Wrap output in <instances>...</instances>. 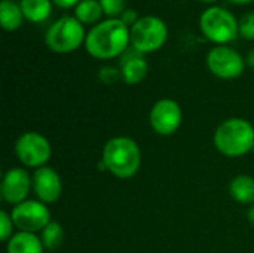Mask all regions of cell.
Returning <instances> with one entry per match:
<instances>
[{
  "mask_svg": "<svg viewBox=\"0 0 254 253\" xmlns=\"http://www.w3.org/2000/svg\"><path fill=\"white\" fill-rule=\"evenodd\" d=\"M33 192L43 204H54L60 200L63 192V182L60 174L49 166L36 169L33 176Z\"/></svg>",
  "mask_w": 254,
  "mask_h": 253,
  "instance_id": "7c38bea8",
  "label": "cell"
},
{
  "mask_svg": "<svg viewBox=\"0 0 254 253\" xmlns=\"http://www.w3.org/2000/svg\"><path fill=\"white\" fill-rule=\"evenodd\" d=\"M82 0H52V3L61 9H71V7H76Z\"/></svg>",
  "mask_w": 254,
  "mask_h": 253,
  "instance_id": "d4e9b609",
  "label": "cell"
},
{
  "mask_svg": "<svg viewBox=\"0 0 254 253\" xmlns=\"http://www.w3.org/2000/svg\"><path fill=\"white\" fill-rule=\"evenodd\" d=\"M247 221L250 222V225L254 228V204L253 206H250V209H249V212H247Z\"/></svg>",
  "mask_w": 254,
  "mask_h": 253,
  "instance_id": "4316f807",
  "label": "cell"
},
{
  "mask_svg": "<svg viewBox=\"0 0 254 253\" xmlns=\"http://www.w3.org/2000/svg\"><path fill=\"white\" fill-rule=\"evenodd\" d=\"M52 253H60V252H52Z\"/></svg>",
  "mask_w": 254,
  "mask_h": 253,
  "instance_id": "f546056e",
  "label": "cell"
},
{
  "mask_svg": "<svg viewBox=\"0 0 254 253\" xmlns=\"http://www.w3.org/2000/svg\"><path fill=\"white\" fill-rule=\"evenodd\" d=\"M98 1L103 7L104 15L109 18H119L122 12L127 9L125 0H98Z\"/></svg>",
  "mask_w": 254,
  "mask_h": 253,
  "instance_id": "ffe728a7",
  "label": "cell"
},
{
  "mask_svg": "<svg viewBox=\"0 0 254 253\" xmlns=\"http://www.w3.org/2000/svg\"><path fill=\"white\" fill-rule=\"evenodd\" d=\"M101 161L104 169L119 180L132 179L141 167V149L138 143L127 136L112 137L106 142Z\"/></svg>",
  "mask_w": 254,
  "mask_h": 253,
  "instance_id": "7a4b0ae2",
  "label": "cell"
},
{
  "mask_svg": "<svg viewBox=\"0 0 254 253\" xmlns=\"http://www.w3.org/2000/svg\"><path fill=\"white\" fill-rule=\"evenodd\" d=\"M45 246L34 233H15L6 243V253H43Z\"/></svg>",
  "mask_w": 254,
  "mask_h": 253,
  "instance_id": "5bb4252c",
  "label": "cell"
},
{
  "mask_svg": "<svg viewBox=\"0 0 254 253\" xmlns=\"http://www.w3.org/2000/svg\"><path fill=\"white\" fill-rule=\"evenodd\" d=\"M214 148L228 158H238L254 148V127L244 118L225 119L214 131Z\"/></svg>",
  "mask_w": 254,
  "mask_h": 253,
  "instance_id": "3957f363",
  "label": "cell"
},
{
  "mask_svg": "<svg viewBox=\"0 0 254 253\" xmlns=\"http://www.w3.org/2000/svg\"><path fill=\"white\" fill-rule=\"evenodd\" d=\"M33 191V180L27 170L21 167L9 169L0 185V194L3 201H6L10 206H18L24 201H27L28 194Z\"/></svg>",
  "mask_w": 254,
  "mask_h": 253,
  "instance_id": "8fae6325",
  "label": "cell"
},
{
  "mask_svg": "<svg viewBox=\"0 0 254 253\" xmlns=\"http://www.w3.org/2000/svg\"><path fill=\"white\" fill-rule=\"evenodd\" d=\"M19 6L30 22H43L52 13V0H21Z\"/></svg>",
  "mask_w": 254,
  "mask_h": 253,
  "instance_id": "2e32d148",
  "label": "cell"
},
{
  "mask_svg": "<svg viewBox=\"0 0 254 253\" xmlns=\"http://www.w3.org/2000/svg\"><path fill=\"white\" fill-rule=\"evenodd\" d=\"M207 67L214 76L231 81L243 75L246 60L237 49L228 45H216L207 54Z\"/></svg>",
  "mask_w": 254,
  "mask_h": 253,
  "instance_id": "ba28073f",
  "label": "cell"
},
{
  "mask_svg": "<svg viewBox=\"0 0 254 253\" xmlns=\"http://www.w3.org/2000/svg\"><path fill=\"white\" fill-rule=\"evenodd\" d=\"M122 81L128 85H137L140 84L149 73V63L144 58V54L138 52L137 49H127L121 55V64H119Z\"/></svg>",
  "mask_w": 254,
  "mask_h": 253,
  "instance_id": "4fadbf2b",
  "label": "cell"
},
{
  "mask_svg": "<svg viewBox=\"0 0 254 253\" xmlns=\"http://www.w3.org/2000/svg\"><path fill=\"white\" fill-rule=\"evenodd\" d=\"M246 64H247L249 67L254 69V48L249 51V54H247V57H246Z\"/></svg>",
  "mask_w": 254,
  "mask_h": 253,
  "instance_id": "484cf974",
  "label": "cell"
},
{
  "mask_svg": "<svg viewBox=\"0 0 254 253\" xmlns=\"http://www.w3.org/2000/svg\"><path fill=\"white\" fill-rule=\"evenodd\" d=\"M228 1H231L234 4H249V3H252L254 0H228Z\"/></svg>",
  "mask_w": 254,
  "mask_h": 253,
  "instance_id": "83f0119b",
  "label": "cell"
},
{
  "mask_svg": "<svg viewBox=\"0 0 254 253\" xmlns=\"http://www.w3.org/2000/svg\"><path fill=\"white\" fill-rule=\"evenodd\" d=\"M199 28L210 42L226 45L238 37L240 21L231 10L220 6H213L201 13Z\"/></svg>",
  "mask_w": 254,
  "mask_h": 253,
  "instance_id": "277c9868",
  "label": "cell"
},
{
  "mask_svg": "<svg viewBox=\"0 0 254 253\" xmlns=\"http://www.w3.org/2000/svg\"><path fill=\"white\" fill-rule=\"evenodd\" d=\"M98 78L104 84H113V82H116L122 76H121V70L119 69H116L113 66H103L98 70Z\"/></svg>",
  "mask_w": 254,
  "mask_h": 253,
  "instance_id": "603a6c76",
  "label": "cell"
},
{
  "mask_svg": "<svg viewBox=\"0 0 254 253\" xmlns=\"http://www.w3.org/2000/svg\"><path fill=\"white\" fill-rule=\"evenodd\" d=\"M12 221L18 231L40 233L51 222V212L46 204L39 200H27L12 207Z\"/></svg>",
  "mask_w": 254,
  "mask_h": 253,
  "instance_id": "9c48e42d",
  "label": "cell"
},
{
  "mask_svg": "<svg viewBox=\"0 0 254 253\" xmlns=\"http://www.w3.org/2000/svg\"><path fill=\"white\" fill-rule=\"evenodd\" d=\"M104 15L103 7L98 0H82L74 7V16L85 24H98L101 16Z\"/></svg>",
  "mask_w": 254,
  "mask_h": 253,
  "instance_id": "ac0fdd59",
  "label": "cell"
},
{
  "mask_svg": "<svg viewBox=\"0 0 254 253\" xmlns=\"http://www.w3.org/2000/svg\"><path fill=\"white\" fill-rule=\"evenodd\" d=\"M229 194L240 204H254V179L247 174L235 176L229 183Z\"/></svg>",
  "mask_w": 254,
  "mask_h": 253,
  "instance_id": "9a60e30c",
  "label": "cell"
},
{
  "mask_svg": "<svg viewBox=\"0 0 254 253\" xmlns=\"http://www.w3.org/2000/svg\"><path fill=\"white\" fill-rule=\"evenodd\" d=\"M183 121V113L180 104L173 98L158 100L149 113V124L152 130L159 136L174 134Z\"/></svg>",
  "mask_w": 254,
  "mask_h": 253,
  "instance_id": "30bf717a",
  "label": "cell"
},
{
  "mask_svg": "<svg viewBox=\"0 0 254 253\" xmlns=\"http://www.w3.org/2000/svg\"><path fill=\"white\" fill-rule=\"evenodd\" d=\"M140 19V16H138V13H137V10H134V9H125L124 12H122V15H121V21L124 22V24H127L129 28L137 22Z\"/></svg>",
  "mask_w": 254,
  "mask_h": 253,
  "instance_id": "cb8c5ba5",
  "label": "cell"
},
{
  "mask_svg": "<svg viewBox=\"0 0 254 253\" xmlns=\"http://www.w3.org/2000/svg\"><path fill=\"white\" fill-rule=\"evenodd\" d=\"M131 43V28L121 18H109L95 24L85 39L88 54L97 60L121 57Z\"/></svg>",
  "mask_w": 254,
  "mask_h": 253,
  "instance_id": "6da1fadb",
  "label": "cell"
},
{
  "mask_svg": "<svg viewBox=\"0 0 254 253\" xmlns=\"http://www.w3.org/2000/svg\"><path fill=\"white\" fill-rule=\"evenodd\" d=\"M198 1H201V3H207V4H210V3H214L216 0H198Z\"/></svg>",
  "mask_w": 254,
  "mask_h": 253,
  "instance_id": "f1b7e54d",
  "label": "cell"
},
{
  "mask_svg": "<svg viewBox=\"0 0 254 253\" xmlns=\"http://www.w3.org/2000/svg\"><path fill=\"white\" fill-rule=\"evenodd\" d=\"M86 31L83 24L71 15L61 16L51 24L45 33L46 46L57 54H68L85 43Z\"/></svg>",
  "mask_w": 254,
  "mask_h": 253,
  "instance_id": "5b68a950",
  "label": "cell"
},
{
  "mask_svg": "<svg viewBox=\"0 0 254 253\" xmlns=\"http://www.w3.org/2000/svg\"><path fill=\"white\" fill-rule=\"evenodd\" d=\"M24 13L18 3L13 0H1L0 1V22L1 27L7 31H15L22 25Z\"/></svg>",
  "mask_w": 254,
  "mask_h": 253,
  "instance_id": "e0dca14e",
  "label": "cell"
},
{
  "mask_svg": "<svg viewBox=\"0 0 254 253\" xmlns=\"http://www.w3.org/2000/svg\"><path fill=\"white\" fill-rule=\"evenodd\" d=\"M240 36L247 40H254V12H249L240 19Z\"/></svg>",
  "mask_w": 254,
  "mask_h": 253,
  "instance_id": "7402d4cb",
  "label": "cell"
},
{
  "mask_svg": "<svg viewBox=\"0 0 254 253\" xmlns=\"http://www.w3.org/2000/svg\"><path fill=\"white\" fill-rule=\"evenodd\" d=\"M15 154L19 163L28 169H40L52 155L49 140L37 131H25L15 142Z\"/></svg>",
  "mask_w": 254,
  "mask_h": 253,
  "instance_id": "52a82bcc",
  "label": "cell"
},
{
  "mask_svg": "<svg viewBox=\"0 0 254 253\" xmlns=\"http://www.w3.org/2000/svg\"><path fill=\"white\" fill-rule=\"evenodd\" d=\"M13 230H15V224L12 221L10 213L1 210L0 212V236H1V240L7 243L9 239L15 234Z\"/></svg>",
  "mask_w": 254,
  "mask_h": 253,
  "instance_id": "44dd1931",
  "label": "cell"
},
{
  "mask_svg": "<svg viewBox=\"0 0 254 253\" xmlns=\"http://www.w3.org/2000/svg\"><path fill=\"white\" fill-rule=\"evenodd\" d=\"M168 39V27L165 21L156 15L140 16L131 27V46L141 54L161 49Z\"/></svg>",
  "mask_w": 254,
  "mask_h": 253,
  "instance_id": "8992f818",
  "label": "cell"
},
{
  "mask_svg": "<svg viewBox=\"0 0 254 253\" xmlns=\"http://www.w3.org/2000/svg\"><path fill=\"white\" fill-rule=\"evenodd\" d=\"M40 240L45 246V251L49 252H57L60 246L64 242V230L61 224L51 221L42 231H40Z\"/></svg>",
  "mask_w": 254,
  "mask_h": 253,
  "instance_id": "d6986e66",
  "label": "cell"
}]
</instances>
